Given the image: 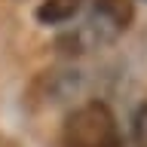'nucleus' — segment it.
I'll list each match as a JSON object with an SVG mask.
<instances>
[{
    "label": "nucleus",
    "instance_id": "nucleus-3",
    "mask_svg": "<svg viewBox=\"0 0 147 147\" xmlns=\"http://www.w3.org/2000/svg\"><path fill=\"white\" fill-rule=\"evenodd\" d=\"M80 6H83V0H43L40 9H37V18L43 25H64L80 12Z\"/></svg>",
    "mask_w": 147,
    "mask_h": 147
},
{
    "label": "nucleus",
    "instance_id": "nucleus-1",
    "mask_svg": "<svg viewBox=\"0 0 147 147\" xmlns=\"http://www.w3.org/2000/svg\"><path fill=\"white\" fill-rule=\"evenodd\" d=\"M64 147H119V126L107 104L89 101L64 123Z\"/></svg>",
    "mask_w": 147,
    "mask_h": 147
},
{
    "label": "nucleus",
    "instance_id": "nucleus-4",
    "mask_svg": "<svg viewBox=\"0 0 147 147\" xmlns=\"http://www.w3.org/2000/svg\"><path fill=\"white\" fill-rule=\"evenodd\" d=\"M132 147H147V104L135 110L132 119Z\"/></svg>",
    "mask_w": 147,
    "mask_h": 147
},
{
    "label": "nucleus",
    "instance_id": "nucleus-2",
    "mask_svg": "<svg viewBox=\"0 0 147 147\" xmlns=\"http://www.w3.org/2000/svg\"><path fill=\"white\" fill-rule=\"evenodd\" d=\"M132 22V3L129 0H95L92 16L77 31V43L83 49H95L101 43L117 40Z\"/></svg>",
    "mask_w": 147,
    "mask_h": 147
}]
</instances>
